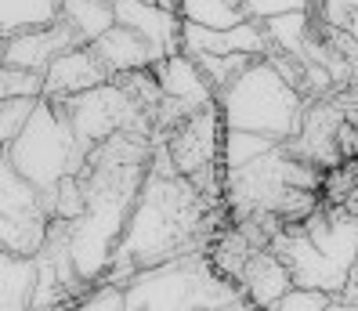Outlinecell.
Returning a JSON list of instances; mask_svg holds the SVG:
<instances>
[{"label":"cell","mask_w":358,"mask_h":311,"mask_svg":"<svg viewBox=\"0 0 358 311\" xmlns=\"http://www.w3.org/2000/svg\"><path fill=\"white\" fill-rule=\"evenodd\" d=\"M355 15H358V0H315L311 4V18H315V26H322L326 33L333 29H344L355 22Z\"/></svg>","instance_id":"19"},{"label":"cell","mask_w":358,"mask_h":311,"mask_svg":"<svg viewBox=\"0 0 358 311\" xmlns=\"http://www.w3.org/2000/svg\"><path fill=\"white\" fill-rule=\"evenodd\" d=\"M94 55H98V62L105 69H109V76L116 80V76H123V73H138V69H152L156 62H163L145 40L138 36V33H131V29H123V26H113L105 36H98L94 40Z\"/></svg>","instance_id":"10"},{"label":"cell","mask_w":358,"mask_h":311,"mask_svg":"<svg viewBox=\"0 0 358 311\" xmlns=\"http://www.w3.org/2000/svg\"><path fill=\"white\" fill-rule=\"evenodd\" d=\"M282 141L268 138V134H257V131H239V127H228L224 131V149H221V163L224 171H243L250 163L264 159L268 152H275Z\"/></svg>","instance_id":"15"},{"label":"cell","mask_w":358,"mask_h":311,"mask_svg":"<svg viewBox=\"0 0 358 311\" xmlns=\"http://www.w3.org/2000/svg\"><path fill=\"white\" fill-rule=\"evenodd\" d=\"M62 18V0H0V36L55 26Z\"/></svg>","instance_id":"14"},{"label":"cell","mask_w":358,"mask_h":311,"mask_svg":"<svg viewBox=\"0 0 358 311\" xmlns=\"http://www.w3.org/2000/svg\"><path fill=\"white\" fill-rule=\"evenodd\" d=\"M217 106L228 127L257 131L275 141H293L304 127L308 101L297 84L271 66V58H254L250 66L217 91Z\"/></svg>","instance_id":"1"},{"label":"cell","mask_w":358,"mask_h":311,"mask_svg":"<svg viewBox=\"0 0 358 311\" xmlns=\"http://www.w3.org/2000/svg\"><path fill=\"white\" fill-rule=\"evenodd\" d=\"M4 156L15 163L18 174L36 185L40 192H51L66 178L83 174V167H87V159H91V149L76 138L66 109H62L58 101L44 98L36 116L29 120V127L8 145Z\"/></svg>","instance_id":"2"},{"label":"cell","mask_w":358,"mask_h":311,"mask_svg":"<svg viewBox=\"0 0 358 311\" xmlns=\"http://www.w3.org/2000/svg\"><path fill=\"white\" fill-rule=\"evenodd\" d=\"M178 15L196 26L231 29L246 18V8H243V0H178Z\"/></svg>","instance_id":"16"},{"label":"cell","mask_w":358,"mask_h":311,"mask_svg":"<svg viewBox=\"0 0 358 311\" xmlns=\"http://www.w3.org/2000/svg\"><path fill=\"white\" fill-rule=\"evenodd\" d=\"M156 4H163V8H174V11H178V0H156Z\"/></svg>","instance_id":"26"},{"label":"cell","mask_w":358,"mask_h":311,"mask_svg":"<svg viewBox=\"0 0 358 311\" xmlns=\"http://www.w3.org/2000/svg\"><path fill=\"white\" fill-rule=\"evenodd\" d=\"M152 73L159 80L163 98L178 101L185 113H196V109L214 106L217 101V87L210 84V76L203 73L199 62L192 55H185V51H174V55H166L163 62H156Z\"/></svg>","instance_id":"8"},{"label":"cell","mask_w":358,"mask_h":311,"mask_svg":"<svg viewBox=\"0 0 358 311\" xmlns=\"http://www.w3.org/2000/svg\"><path fill=\"white\" fill-rule=\"evenodd\" d=\"M311 4H315V0H311Z\"/></svg>","instance_id":"28"},{"label":"cell","mask_w":358,"mask_h":311,"mask_svg":"<svg viewBox=\"0 0 358 311\" xmlns=\"http://www.w3.org/2000/svg\"><path fill=\"white\" fill-rule=\"evenodd\" d=\"M116 26L138 33L159 58L181 51V26L185 18L174 8H163L156 0H116Z\"/></svg>","instance_id":"5"},{"label":"cell","mask_w":358,"mask_h":311,"mask_svg":"<svg viewBox=\"0 0 358 311\" xmlns=\"http://www.w3.org/2000/svg\"><path fill=\"white\" fill-rule=\"evenodd\" d=\"M76 44H80V40H76L73 26L66 22V18H58L55 26H40V29H26V33L4 36V66L48 73L51 62L62 58Z\"/></svg>","instance_id":"7"},{"label":"cell","mask_w":358,"mask_h":311,"mask_svg":"<svg viewBox=\"0 0 358 311\" xmlns=\"http://www.w3.org/2000/svg\"><path fill=\"white\" fill-rule=\"evenodd\" d=\"M0 98H44V73L0 66Z\"/></svg>","instance_id":"18"},{"label":"cell","mask_w":358,"mask_h":311,"mask_svg":"<svg viewBox=\"0 0 358 311\" xmlns=\"http://www.w3.org/2000/svg\"><path fill=\"white\" fill-rule=\"evenodd\" d=\"M336 297L326 289H311V286H293L289 294L271 308V311H326Z\"/></svg>","instance_id":"21"},{"label":"cell","mask_w":358,"mask_h":311,"mask_svg":"<svg viewBox=\"0 0 358 311\" xmlns=\"http://www.w3.org/2000/svg\"><path fill=\"white\" fill-rule=\"evenodd\" d=\"M236 286H239V294L257 311H271L297 282H293L289 264L271 250V246H264V250H257L254 257L246 261V268H243V275H239Z\"/></svg>","instance_id":"9"},{"label":"cell","mask_w":358,"mask_h":311,"mask_svg":"<svg viewBox=\"0 0 358 311\" xmlns=\"http://www.w3.org/2000/svg\"><path fill=\"white\" fill-rule=\"evenodd\" d=\"M311 29H315L311 11H286V15H275V18H268V22H264V33L271 40V51L293 55L301 62H304L311 40H315Z\"/></svg>","instance_id":"13"},{"label":"cell","mask_w":358,"mask_h":311,"mask_svg":"<svg viewBox=\"0 0 358 311\" xmlns=\"http://www.w3.org/2000/svg\"><path fill=\"white\" fill-rule=\"evenodd\" d=\"M62 18L73 26L80 44H94L116 26V8L109 0H62Z\"/></svg>","instance_id":"12"},{"label":"cell","mask_w":358,"mask_h":311,"mask_svg":"<svg viewBox=\"0 0 358 311\" xmlns=\"http://www.w3.org/2000/svg\"><path fill=\"white\" fill-rule=\"evenodd\" d=\"M224 131L228 123L221 116V106H203L196 109L192 116H185L178 127L166 134V152H171L174 167L192 178L196 171H206V167H217L221 163V149H224Z\"/></svg>","instance_id":"3"},{"label":"cell","mask_w":358,"mask_h":311,"mask_svg":"<svg viewBox=\"0 0 358 311\" xmlns=\"http://www.w3.org/2000/svg\"><path fill=\"white\" fill-rule=\"evenodd\" d=\"M326 311H358V304H355V301H348V297H336Z\"/></svg>","instance_id":"23"},{"label":"cell","mask_w":358,"mask_h":311,"mask_svg":"<svg viewBox=\"0 0 358 311\" xmlns=\"http://www.w3.org/2000/svg\"><path fill=\"white\" fill-rule=\"evenodd\" d=\"M196 62L203 66V73L210 76V84H214L217 91H224L254 58H246V55H203V58H196Z\"/></svg>","instance_id":"20"},{"label":"cell","mask_w":358,"mask_h":311,"mask_svg":"<svg viewBox=\"0 0 358 311\" xmlns=\"http://www.w3.org/2000/svg\"><path fill=\"white\" fill-rule=\"evenodd\" d=\"M40 101L44 98H0V138H4V149L29 127Z\"/></svg>","instance_id":"17"},{"label":"cell","mask_w":358,"mask_h":311,"mask_svg":"<svg viewBox=\"0 0 358 311\" xmlns=\"http://www.w3.org/2000/svg\"><path fill=\"white\" fill-rule=\"evenodd\" d=\"M221 311H257V308H254V304H250L246 297H239V301H236V304H231V308H221Z\"/></svg>","instance_id":"24"},{"label":"cell","mask_w":358,"mask_h":311,"mask_svg":"<svg viewBox=\"0 0 358 311\" xmlns=\"http://www.w3.org/2000/svg\"><path fill=\"white\" fill-rule=\"evenodd\" d=\"M246 18H257V22H268L275 15L286 11H311V0H243Z\"/></svg>","instance_id":"22"},{"label":"cell","mask_w":358,"mask_h":311,"mask_svg":"<svg viewBox=\"0 0 358 311\" xmlns=\"http://www.w3.org/2000/svg\"><path fill=\"white\" fill-rule=\"evenodd\" d=\"M109 69L98 62L94 48L87 44H76L69 48L62 58L51 62V69L44 73V98L48 101H58V106H66V101L80 98V94H87L101 84H109Z\"/></svg>","instance_id":"6"},{"label":"cell","mask_w":358,"mask_h":311,"mask_svg":"<svg viewBox=\"0 0 358 311\" xmlns=\"http://www.w3.org/2000/svg\"><path fill=\"white\" fill-rule=\"evenodd\" d=\"M271 250H275L293 272V282L297 286H311V289H326V294L341 297L348 282H351V272L341 264H333L315 239L304 232V224H286L271 236Z\"/></svg>","instance_id":"4"},{"label":"cell","mask_w":358,"mask_h":311,"mask_svg":"<svg viewBox=\"0 0 358 311\" xmlns=\"http://www.w3.org/2000/svg\"><path fill=\"white\" fill-rule=\"evenodd\" d=\"M348 206H351V210H355V214H358V192H355V196H351V203H348Z\"/></svg>","instance_id":"27"},{"label":"cell","mask_w":358,"mask_h":311,"mask_svg":"<svg viewBox=\"0 0 358 311\" xmlns=\"http://www.w3.org/2000/svg\"><path fill=\"white\" fill-rule=\"evenodd\" d=\"M348 36H351V40H355V44H358V15H355V22L348 26Z\"/></svg>","instance_id":"25"},{"label":"cell","mask_w":358,"mask_h":311,"mask_svg":"<svg viewBox=\"0 0 358 311\" xmlns=\"http://www.w3.org/2000/svg\"><path fill=\"white\" fill-rule=\"evenodd\" d=\"M36 279H40L36 257L4 250V261H0V311H33Z\"/></svg>","instance_id":"11"}]
</instances>
